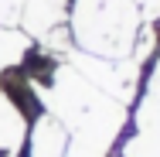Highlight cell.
Returning <instances> with one entry per match:
<instances>
[{
    "label": "cell",
    "mask_w": 160,
    "mask_h": 157,
    "mask_svg": "<svg viewBox=\"0 0 160 157\" xmlns=\"http://www.w3.org/2000/svg\"><path fill=\"white\" fill-rule=\"evenodd\" d=\"M68 150V130L62 120H55L48 109H41L28 123V137H24V157H65Z\"/></svg>",
    "instance_id": "obj_3"
},
{
    "label": "cell",
    "mask_w": 160,
    "mask_h": 157,
    "mask_svg": "<svg viewBox=\"0 0 160 157\" xmlns=\"http://www.w3.org/2000/svg\"><path fill=\"white\" fill-rule=\"evenodd\" d=\"M119 157H160V92L147 89L133 113V133L119 144Z\"/></svg>",
    "instance_id": "obj_2"
},
{
    "label": "cell",
    "mask_w": 160,
    "mask_h": 157,
    "mask_svg": "<svg viewBox=\"0 0 160 157\" xmlns=\"http://www.w3.org/2000/svg\"><path fill=\"white\" fill-rule=\"evenodd\" d=\"M21 7L24 0H0V28H14L21 21Z\"/></svg>",
    "instance_id": "obj_5"
},
{
    "label": "cell",
    "mask_w": 160,
    "mask_h": 157,
    "mask_svg": "<svg viewBox=\"0 0 160 157\" xmlns=\"http://www.w3.org/2000/svg\"><path fill=\"white\" fill-rule=\"evenodd\" d=\"M65 17H68V0H24V7H21L24 34H34L38 41L44 34H51L55 28H62Z\"/></svg>",
    "instance_id": "obj_4"
},
{
    "label": "cell",
    "mask_w": 160,
    "mask_h": 157,
    "mask_svg": "<svg viewBox=\"0 0 160 157\" xmlns=\"http://www.w3.org/2000/svg\"><path fill=\"white\" fill-rule=\"evenodd\" d=\"M147 89H157V92H160V55L153 58V65H150V75H147Z\"/></svg>",
    "instance_id": "obj_7"
},
{
    "label": "cell",
    "mask_w": 160,
    "mask_h": 157,
    "mask_svg": "<svg viewBox=\"0 0 160 157\" xmlns=\"http://www.w3.org/2000/svg\"><path fill=\"white\" fill-rule=\"evenodd\" d=\"M136 10H140L143 24H153L160 17V0H136Z\"/></svg>",
    "instance_id": "obj_6"
},
{
    "label": "cell",
    "mask_w": 160,
    "mask_h": 157,
    "mask_svg": "<svg viewBox=\"0 0 160 157\" xmlns=\"http://www.w3.org/2000/svg\"><path fill=\"white\" fill-rule=\"evenodd\" d=\"M140 28L143 17L136 0H75L68 17V31L78 51L99 58H129Z\"/></svg>",
    "instance_id": "obj_1"
}]
</instances>
